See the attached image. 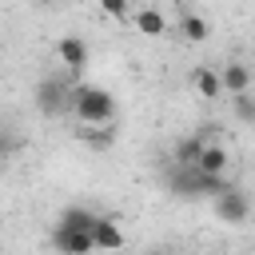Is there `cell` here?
I'll use <instances>...</instances> for the list:
<instances>
[{"instance_id": "obj_1", "label": "cell", "mask_w": 255, "mask_h": 255, "mask_svg": "<svg viewBox=\"0 0 255 255\" xmlns=\"http://www.w3.org/2000/svg\"><path fill=\"white\" fill-rule=\"evenodd\" d=\"M72 116L84 128H108L116 120V96L108 88L80 84V88H72Z\"/></svg>"}, {"instance_id": "obj_2", "label": "cell", "mask_w": 255, "mask_h": 255, "mask_svg": "<svg viewBox=\"0 0 255 255\" xmlns=\"http://www.w3.org/2000/svg\"><path fill=\"white\" fill-rule=\"evenodd\" d=\"M167 187H171L175 199H215L231 183H227V175H203L199 167H171L167 171Z\"/></svg>"}, {"instance_id": "obj_3", "label": "cell", "mask_w": 255, "mask_h": 255, "mask_svg": "<svg viewBox=\"0 0 255 255\" xmlns=\"http://www.w3.org/2000/svg\"><path fill=\"white\" fill-rule=\"evenodd\" d=\"M36 108H40L44 116H64V112H72V88H68L60 76L40 80V88H36Z\"/></svg>"}, {"instance_id": "obj_4", "label": "cell", "mask_w": 255, "mask_h": 255, "mask_svg": "<svg viewBox=\"0 0 255 255\" xmlns=\"http://www.w3.org/2000/svg\"><path fill=\"white\" fill-rule=\"evenodd\" d=\"M211 207H215V215H219L227 227H243L247 215H251V199H247V191H239V187H227L223 195H215Z\"/></svg>"}, {"instance_id": "obj_5", "label": "cell", "mask_w": 255, "mask_h": 255, "mask_svg": "<svg viewBox=\"0 0 255 255\" xmlns=\"http://www.w3.org/2000/svg\"><path fill=\"white\" fill-rule=\"evenodd\" d=\"M52 247H56L60 255H92V251H96V243H92V231L64 227V223H56V227H52Z\"/></svg>"}, {"instance_id": "obj_6", "label": "cell", "mask_w": 255, "mask_h": 255, "mask_svg": "<svg viewBox=\"0 0 255 255\" xmlns=\"http://www.w3.org/2000/svg\"><path fill=\"white\" fill-rule=\"evenodd\" d=\"M92 243H96V251H124L128 235H124V227H120L116 215H96V223H92Z\"/></svg>"}, {"instance_id": "obj_7", "label": "cell", "mask_w": 255, "mask_h": 255, "mask_svg": "<svg viewBox=\"0 0 255 255\" xmlns=\"http://www.w3.org/2000/svg\"><path fill=\"white\" fill-rule=\"evenodd\" d=\"M219 84H223V96H243V92H251L255 76H251V68L243 60H227L219 68Z\"/></svg>"}, {"instance_id": "obj_8", "label": "cell", "mask_w": 255, "mask_h": 255, "mask_svg": "<svg viewBox=\"0 0 255 255\" xmlns=\"http://www.w3.org/2000/svg\"><path fill=\"white\" fill-rule=\"evenodd\" d=\"M131 28H135L139 36L155 40V36H163V32H167V16H163L155 4H139V8L131 12Z\"/></svg>"}, {"instance_id": "obj_9", "label": "cell", "mask_w": 255, "mask_h": 255, "mask_svg": "<svg viewBox=\"0 0 255 255\" xmlns=\"http://www.w3.org/2000/svg\"><path fill=\"white\" fill-rule=\"evenodd\" d=\"M56 60H60L72 76H80V72L88 68V44H84L80 36H64V40L56 44Z\"/></svg>"}, {"instance_id": "obj_10", "label": "cell", "mask_w": 255, "mask_h": 255, "mask_svg": "<svg viewBox=\"0 0 255 255\" xmlns=\"http://www.w3.org/2000/svg\"><path fill=\"white\" fill-rule=\"evenodd\" d=\"M187 84H191V92H195L199 100H219V96H223L219 72H215V68H207V64H199V68L187 76Z\"/></svg>"}, {"instance_id": "obj_11", "label": "cell", "mask_w": 255, "mask_h": 255, "mask_svg": "<svg viewBox=\"0 0 255 255\" xmlns=\"http://www.w3.org/2000/svg\"><path fill=\"white\" fill-rule=\"evenodd\" d=\"M227 163H231V155H227V147H223V143H207L195 167H199L203 175H227Z\"/></svg>"}, {"instance_id": "obj_12", "label": "cell", "mask_w": 255, "mask_h": 255, "mask_svg": "<svg viewBox=\"0 0 255 255\" xmlns=\"http://www.w3.org/2000/svg\"><path fill=\"white\" fill-rule=\"evenodd\" d=\"M179 36H183L187 44H203V40L211 36V24H207L199 12H183V16H179Z\"/></svg>"}, {"instance_id": "obj_13", "label": "cell", "mask_w": 255, "mask_h": 255, "mask_svg": "<svg viewBox=\"0 0 255 255\" xmlns=\"http://www.w3.org/2000/svg\"><path fill=\"white\" fill-rule=\"evenodd\" d=\"M203 147H207L203 135H183V139L175 143V167H195L199 155H203Z\"/></svg>"}, {"instance_id": "obj_14", "label": "cell", "mask_w": 255, "mask_h": 255, "mask_svg": "<svg viewBox=\"0 0 255 255\" xmlns=\"http://www.w3.org/2000/svg\"><path fill=\"white\" fill-rule=\"evenodd\" d=\"M56 223H64V227H80V231H92L96 211H88V207L72 203V207H64V211H60V219H56Z\"/></svg>"}, {"instance_id": "obj_15", "label": "cell", "mask_w": 255, "mask_h": 255, "mask_svg": "<svg viewBox=\"0 0 255 255\" xmlns=\"http://www.w3.org/2000/svg\"><path fill=\"white\" fill-rule=\"evenodd\" d=\"M100 4V12L108 16V20H116V24H131V0H96Z\"/></svg>"}, {"instance_id": "obj_16", "label": "cell", "mask_w": 255, "mask_h": 255, "mask_svg": "<svg viewBox=\"0 0 255 255\" xmlns=\"http://www.w3.org/2000/svg\"><path fill=\"white\" fill-rule=\"evenodd\" d=\"M231 112L239 124H255V92H243V96H231Z\"/></svg>"}, {"instance_id": "obj_17", "label": "cell", "mask_w": 255, "mask_h": 255, "mask_svg": "<svg viewBox=\"0 0 255 255\" xmlns=\"http://www.w3.org/2000/svg\"><path fill=\"white\" fill-rule=\"evenodd\" d=\"M80 139H84L88 147H100V151H104V147L112 143V131H108V128H96V131H88V128H84V131H80Z\"/></svg>"}, {"instance_id": "obj_18", "label": "cell", "mask_w": 255, "mask_h": 255, "mask_svg": "<svg viewBox=\"0 0 255 255\" xmlns=\"http://www.w3.org/2000/svg\"><path fill=\"white\" fill-rule=\"evenodd\" d=\"M32 4H36V8H52L56 0H32Z\"/></svg>"}, {"instance_id": "obj_19", "label": "cell", "mask_w": 255, "mask_h": 255, "mask_svg": "<svg viewBox=\"0 0 255 255\" xmlns=\"http://www.w3.org/2000/svg\"><path fill=\"white\" fill-rule=\"evenodd\" d=\"M143 255H163V251H143Z\"/></svg>"}]
</instances>
